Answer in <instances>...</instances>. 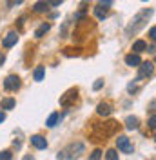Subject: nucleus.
<instances>
[{"instance_id":"f257e3e1","label":"nucleus","mask_w":156,"mask_h":160,"mask_svg":"<svg viewBox=\"0 0 156 160\" xmlns=\"http://www.w3.org/2000/svg\"><path fill=\"white\" fill-rule=\"evenodd\" d=\"M153 17V9H144V11H140L134 18L131 20V24L127 26V29H125V33L127 35H131V33H136L140 28H144V24H145L147 20Z\"/></svg>"},{"instance_id":"f03ea898","label":"nucleus","mask_w":156,"mask_h":160,"mask_svg":"<svg viewBox=\"0 0 156 160\" xmlns=\"http://www.w3.org/2000/svg\"><path fill=\"white\" fill-rule=\"evenodd\" d=\"M80 153H84V144L76 142V144H71L66 149H62L56 155V158H76V157H80Z\"/></svg>"},{"instance_id":"7ed1b4c3","label":"nucleus","mask_w":156,"mask_h":160,"mask_svg":"<svg viewBox=\"0 0 156 160\" xmlns=\"http://www.w3.org/2000/svg\"><path fill=\"white\" fill-rule=\"evenodd\" d=\"M140 71H138V80L140 78H147L154 73V64L153 62H140Z\"/></svg>"},{"instance_id":"20e7f679","label":"nucleus","mask_w":156,"mask_h":160,"mask_svg":"<svg viewBox=\"0 0 156 160\" xmlns=\"http://www.w3.org/2000/svg\"><path fill=\"white\" fill-rule=\"evenodd\" d=\"M76 98H78V91L76 89H69L67 93L60 98V106H62V108H69L71 104L76 102Z\"/></svg>"},{"instance_id":"39448f33","label":"nucleus","mask_w":156,"mask_h":160,"mask_svg":"<svg viewBox=\"0 0 156 160\" xmlns=\"http://www.w3.org/2000/svg\"><path fill=\"white\" fill-rule=\"evenodd\" d=\"M116 128H118V122H115V120H111V122H105L102 128H98V126H96V129L102 131V137H104V140H105V137H111V135H115Z\"/></svg>"},{"instance_id":"423d86ee","label":"nucleus","mask_w":156,"mask_h":160,"mask_svg":"<svg viewBox=\"0 0 156 160\" xmlns=\"http://www.w3.org/2000/svg\"><path fill=\"white\" fill-rule=\"evenodd\" d=\"M116 146H118V149L122 151V153H125V155H131V153H133V146H131L129 138L124 137V135L116 138Z\"/></svg>"},{"instance_id":"0eeeda50","label":"nucleus","mask_w":156,"mask_h":160,"mask_svg":"<svg viewBox=\"0 0 156 160\" xmlns=\"http://www.w3.org/2000/svg\"><path fill=\"white\" fill-rule=\"evenodd\" d=\"M4 88H6V91H17L20 88V78L17 75H9L4 80Z\"/></svg>"},{"instance_id":"6e6552de","label":"nucleus","mask_w":156,"mask_h":160,"mask_svg":"<svg viewBox=\"0 0 156 160\" xmlns=\"http://www.w3.org/2000/svg\"><path fill=\"white\" fill-rule=\"evenodd\" d=\"M17 42H18V33H17V31H9V33L4 37V40H2V46H4L6 49H9V48H13Z\"/></svg>"},{"instance_id":"1a4fd4ad","label":"nucleus","mask_w":156,"mask_h":160,"mask_svg":"<svg viewBox=\"0 0 156 160\" xmlns=\"http://www.w3.org/2000/svg\"><path fill=\"white\" fill-rule=\"evenodd\" d=\"M96 113L100 117H109L111 113H113V106L109 104V102H100L96 108Z\"/></svg>"},{"instance_id":"9d476101","label":"nucleus","mask_w":156,"mask_h":160,"mask_svg":"<svg viewBox=\"0 0 156 160\" xmlns=\"http://www.w3.org/2000/svg\"><path fill=\"white\" fill-rule=\"evenodd\" d=\"M31 144H33L37 149H46V148H47V140L44 138L42 135H33V137H31Z\"/></svg>"},{"instance_id":"9b49d317","label":"nucleus","mask_w":156,"mask_h":160,"mask_svg":"<svg viewBox=\"0 0 156 160\" xmlns=\"http://www.w3.org/2000/svg\"><path fill=\"white\" fill-rule=\"evenodd\" d=\"M140 62H142L140 53H129V55L125 57V64H127V66H131V68H138V66H140Z\"/></svg>"},{"instance_id":"f8f14e48","label":"nucleus","mask_w":156,"mask_h":160,"mask_svg":"<svg viewBox=\"0 0 156 160\" xmlns=\"http://www.w3.org/2000/svg\"><path fill=\"white\" fill-rule=\"evenodd\" d=\"M109 13V6H102V4H98L96 8H95V15H96L98 20H104L105 17H107Z\"/></svg>"},{"instance_id":"ddd939ff","label":"nucleus","mask_w":156,"mask_h":160,"mask_svg":"<svg viewBox=\"0 0 156 160\" xmlns=\"http://www.w3.org/2000/svg\"><path fill=\"white\" fill-rule=\"evenodd\" d=\"M47 9H49V4L46 0H40V2H37V4L33 6V11H35V13H46Z\"/></svg>"},{"instance_id":"4468645a","label":"nucleus","mask_w":156,"mask_h":160,"mask_svg":"<svg viewBox=\"0 0 156 160\" xmlns=\"http://www.w3.org/2000/svg\"><path fill=\"white\" fill-rule=\"evenodd\" d=\"M138 118L136 117H127L125 118V128L127 129H138Z\"/></svg>"},{"instance_id":"2eb2a0df","label":"nucleus","mask_w":156,"mask_h":160,"mask_svg":"<svg viewBox=\"0 0 156 160\" xmlns=\"http://www.w3.org/2000/svg\"><path fill=\"white\" fill-rule=\"evenodd\" d=\"M133 51L134 53H142V51H147V44L144 40H136L134 44H133Z\"/></svg>"},{"instance_id":"dca6fc26","label":"nucleus","mask_w":156,"mask_h":160,"mask_svg":"<svg viewBox=\"0 0 156 160\" xmlns=\"http://www.w3.org/2000/svg\"><path fill=\"white\" fill-rule=\"evenodd\" d=\"M49 29H51V26H49V24H42L38 29L35 31V37H37V38H42V37H44Z\"/></svg>"},{"instance_id":"f3484780","label":"nucleus","mask_w":156,"mask_h":160,"mask_svg":"<svg viewBox=\"0 0 156 160\" xmlns=\"http://www.w3.org/2000/svg\"><path fill=\"white\" fill-rule=\"evenodd\" d=\"M15 104H17L15 98H4L2 102H0V108H2V109H13Z\"/></svg>"},{"instance_id":"a211bd4d","label":"nucleus","mask_w":156,"mask_h":160,"mask_svg":"<svg viewBox=\"0 0 156 160\" xmlns=\"http://www.w3.org/2000/svg\"><path fill=\"white\" fill-rule=\"evenodd\" d=\"M80 53H82L80 48H66V49H64V55H66V57H78Z\"/></svg>"},{"instance_id":"6ab92c4d","label":"nucleus","mask_w":156,"mask_h":160,"mask_svg":"<svg viewBox=\"0 0 156 160\" xmlns=\"http://www.w3.org/2000/svg\"><path fill=\"white\" fill-rule=\"evenodd\" d=\"M44 75H46L44 66H38V68L35 69V80H37V82H42V80H44Z\"/></svg>"},{"instance_id":"aec40b11","label":"nucleus","mask_w":156,"mask_h":160,"mask_svg":"<svg viewBox=\"0 0 156 160\" xmlns=\"http://www.w3.org/2000/svg\"><path fill=\"white\" fill-rule=\"evenodd\" d=\"M58 118H60L58 113H53V115L47 118V122H46V124H47V128H55V126H56V122H58Z\"/></svg>"},{"instance_id":"412c9836","label":"nucleus","mask_w":156,"mask_h":160,"mask_svg":"<svg viewBox=\"0 0 156 160\" xmlns=\"http://www.w3.org/2000/svg\"><path fill=\"white\" fill-rule=\"evenodd\" d=\"M105 158H107V160H116V158H118L116 149H109L107 153H105Z\"/></svg>"},{"instance_id":"4be33fe9","label":"nucleus","mask_w":156,"mask_h":160,"mask_svg":"<svg viewBox=\"0 0 156 160\" xmlns=\"http://www.w3.org/2000/svg\"><path fill=\"white\" fill-rule=\"evenodd\" d=\"M147 124H149V128H151V129H156V115H153L151 118L147 120Z\"/></svg>"},{"instance_id":"5701e85b","label":"nucleus","mask_w":156,"mask_h":160,"mask_svg":"<svg viewBox=\"0 0 156 160\" xmlns=\"http://www.w3.org/2000/svg\"><path fill=\"white\" fill-rule=\"evenodd\" d=\"M11 157H13V155H11L9 151H2V153H0V160H9Z\"/></svg>"},{"instance_id":"b1692460","label":"nucleus","mask_w":156,"mask_h":160,"mask_svg":"<svg viewBox=\"0 0 156 160\" xmlns=\"http://www.w3.org/2000/svg\"><path fill=\"white\" fill-rule=\"evenodd\" d=\"M89 158H91V160H98V158H102V151L96 149L95 153H93V155H91V157H89Z\"/></svg>"},{"instance_id":"393cba45","label":"nucleus","mask_w":156,"mask_h":160,"mask_svg":"<svg viewBox=\"0 0 156 160\" xmlns=\"http://www.w3.org/2000/svg\"><path fill=\"white\" fill-rule=\"evenodd\" d=\"M24 0H7V8H15L17 4H22Z\"/></svg>"},{"instance_id":"a878e982","label":"nucleus","mask_w":156,"mask_h":160,"mask_svg":"<svg viewBox=\"0 0 156 160\" xmlns=\"http://www.w3.org/2000/svg\"><path fill=\"white\" fill-rule=\"evenodd\" d=\"M93 88H95V91L102 89V88H104V80H96V82H95V86H93Z\"/></svg>"},{"instance_id":"bb28decb","label":"nucleus","mask_w":156,"mask_h":160,"mask_svg":"<svg viewBox=\"0 0 156 160\" xmlns=\"http://www.w3.org/2000/svg\"><path fill=\"white\" fill-rule=\"evenodd\" d=\"M149 37H151V40H154V42H156V26L149 29Z\"/></svg>"},{"instance_id":"cd10ccee","label":"nucleus","mask_w":156,"mask_h":160,"mask_svg":"<svg viewBox=\"0 0 156 160\" xmlns=\"http://www.w3.org/2000/svg\"><path fill=\"white\" fill-rule=\"evenodd\" d=\"M46 2H47L49 6H55V8H56V6H60V4H62V0H46Z\"/></svg>"},{"instance_id":"c85d7f7f","label":"nucleus","mask_w":156,"mask_h":160,"mask_svg":"<svg viewBox=\"0 0 156 160\" xmlns=\"http://www.w3.org/2000/svg\"><path fill=\"white\" fill-rule=\"evenodd\" d=\"M127 89H129V93H134V91H136L138 88L134 86V84H129V88H127Z\"/></svg>"},{"instance_id":"c756f323","label":"nucleus","mask_w":156,"mask_h":160,"mask_svg":"<svg viewBox=\"0 0 156 160\" xmlns=\"http://www.w3.org/2000/svg\"><path fill=\"white\" fill-rule=\"evenodd\" d=\"M100 4H102V6H111L113 0H100Z\"/></svg>"},{"instance_id":"7c9ffc66","label":"nucleus","mask_w":156,"mask_h":160,"mask_svg":"<svg viewBox=\"0 0 156 160\" xmlns=\"http://www.w3.org/2000/svg\"><path fill=\"white\" fill-rule=\"evenodd\" d=\"M4 62H6V55H4V53H2V51H0V66H2V64H4Z\"/></svg>"},{"instance_id":"2f4dec72","label":"nucleus","mask_w":156,"mask_h":160,"mask_svg":"<svg viewBox=\"0 0 156 160\" xmlns=\"http://www.w3.org/2000/svg\"><path fill=\"white\" fill-rule=\"evenodd\" d=\"M4 120H6V113H4V111H0V124H2Z\"/></svg>"},{"instance_id":"473e14b6","label":"nucleus","mask_w":156,"mask_h":160,"mask_svg":"<svg viewBox=\"0 0 156 160\" xmlns=\"http://www.w3.org/2000/svg\"><path fill=\"white\" fill-rule=\"evenodd\" d=\"M154 140H156V135H154Z\"/></svg>"},{"instance_id":"72a5a7b5","label":"nucleus","mask_w":156,"mask_h":160,"mask_svg":"<svg viewBox=\"0 0 156 160\" xmlns=\"http://www.w3.org/2000/svg\"><path fill=\"white\" fill-rule=\"evenodd\" d=\"M144 2H145V0H144Z\"/></svg>"}]
</instances>
